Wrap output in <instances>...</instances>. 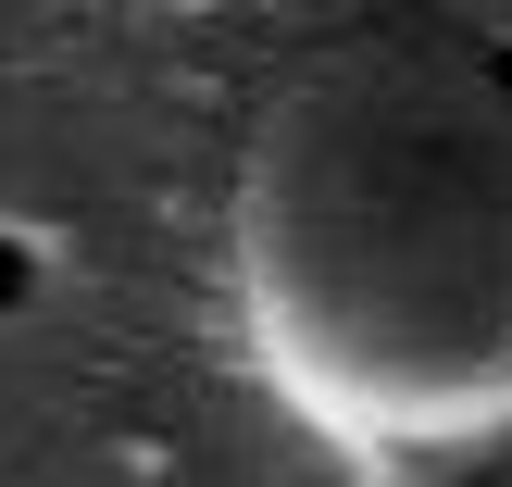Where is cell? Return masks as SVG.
Returning <instances> with one entry per match:
<instances>
[{"instance_id": "obj_1", "label": "cell", "mask_w": 512, "mask_h": 487, "mask_svg": "<svg viewBox=\"0 0 512 487\" xmlns=\"http://www.w3.org/2000/svg\"><path fill=\"white\" fill-rule=\"evenodd\" d=\"M13 300H25V250L0 238V313H13Z\"/></svg>"}, {"instance_id": "obj_2", "label": "cell", "mask_w": 512, "mask_h": 487, "mask_svg": "<svg viewBox=\"0 0 512 487\" xmlns=\"http://www.w3.org/2000/svg\"><path fill=\"white\" fill-rule=\"evenodd\" d=\"M500 75H512V63H500Z\"/></svg>"}]
</instances>
